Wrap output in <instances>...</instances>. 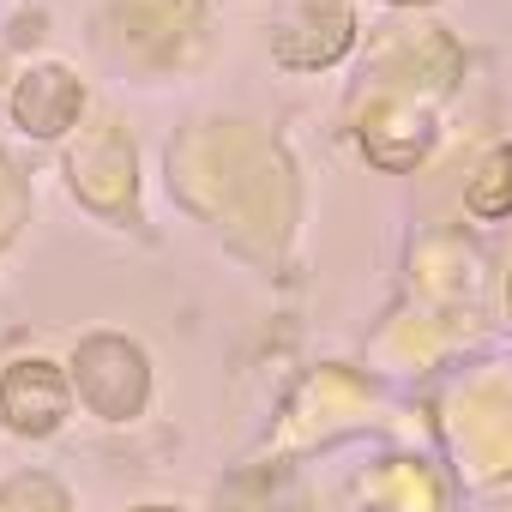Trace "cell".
I'll use <instances>...</instances> for the list:
<instances>
[{"label":"cell","instance_id":"obj_1","mask_svg":"<svg viewBox=\"0 0 512 512\" xmlns=\"http://www.w3.org/2000/svg\"><path fill=\"white\" fill-rule=\"evenodd\" d=\"M464 199H470L476 217H506L512 211V145H500V151L482 157V169H476V181H470Z\"/></svg>","mask_w":512,"mask_h":512},{"label":"cell","instance_id":"obj_2","mask_svg":"<svg viewBox=\"0 0 512 512\" xmlns=\"http://www.w3.org/2000/svg\"><path fill=\"white\" fill-rule=\"evenodd\" d=\"M398 7H422V0H398Z\"/></svg>","mask_w":512,"mask_h":512}]
</instances>
